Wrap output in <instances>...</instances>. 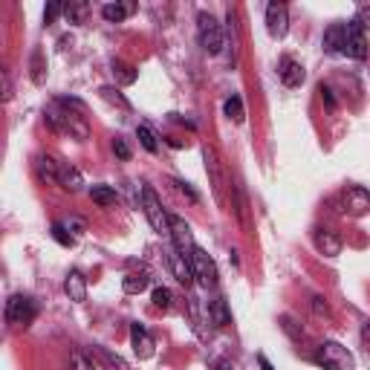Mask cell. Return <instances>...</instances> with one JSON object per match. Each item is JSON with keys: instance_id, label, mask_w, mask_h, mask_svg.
<instances>
[{"instance_id": "obj_1", "label": "cell", "mask_w": 370, "mask_h": 370, "mask_svg": "<svg viewBox=\"0 0 370 370\" xmlns=\"http://www.w3.org/2000/svg\"><path fill=\"white\" fill-rule=\"evenodd\" d=\"M82 102L79 99H58L55 105L47 107V122L52 130L58 133H67L70 139L75 142H84L87 136H90V128L84 122V116H82Z\"/></svg>"}, {"instance_id": "obj_2", "label": "cell", "mask_w": 370, "mask_h": 370, "mask_svg": "<svg viewBox=\"0 0 370 370\" xmlns=\"http://www.w3.org/2000/svg\"><path fill=\"white\" fill-rule=\"evenodd\" d=\"M313 362L324 370H353V356H350V350L341 347L339 341H324L318 344Z\"/></svg>"}, {"instance_id": "obj_3", "label": "cell", "mask_w": 370, "mask_h": 370, "mask_svg": "<svg viewBox=\"0 0 370 370\" xmlns=\"http://www.w3.org/2000/svg\"><path fill=\"white\" fill-rule=\"evenodd\" d=\"M142 208H145V217L151 223L153 231H160V235H171V214L162 208V200L157 197V191L153 188H142Z\"/></svg>"}, {"instance_id": "obj_4", "label": "cell", "mask_w": 370, "mask_h": 370, "mask_svg": "<svg viewBox=\"0 0 370 370\" xmlns=\"http://www.w3.org/2000/svg\"><path fill=\"white\" fill-rule=\"evenodd\" d=\"M197 38H200V47L211 55H217L223 49V26L214 21V17L208 12H200L197 15Z\"/></svg>"}, {"instance_id": "obj_5", "label": "cell", "mask_w": 370, "mask_h": 370, "mask_svg": "<svg viewBox=\"0 0 370 370\" xmlns=\"http://www.w3.org/2000/svg\"><path fill=\"white\" fill-rule=\"evenodd\" d=\"M38 316V304L29 298V295H12L6 301V321L15 324V327H26L32 324Z\"/></svg>"}, {"instance_id": "obj_6", "label": "cell", "mask_w": 370, "mask_h": 370, "mask_svg": "<svg viewBox=\"0 0 370 370\" xmlns=\"http://www.w3.org/2000/svg\"><path fill=\"white\" fill-rule=\"evenodd\" d=\"M191 269H194V281H200V286H217V266H214V261L208 258L206 249H194L191 252Z\"/></svg>"}, {"instance_id": "obj_7", "label": "cell", "mask_w": 370, "mask_h": 370, "mask_svg": "<svg viewBox=\"0 0 370 370\" xmlns=\"http://www.w3.org/2000/svg\"><path fill=\"white\" fill-rule=\"evenodd\" d=\"M341 52L350 55V58H356V61H364V58H367V38H364V29L356 21L344 24V47H341Z\"/></svg>"}, {"instance_id": "obj_8", "label": "cell", "mask_w": 370, "mask_h": 370, "mask_svg": "<svg viewBox=\"0 0 370 370\" xmlns=\"http://www.w3.org/2000/svg\"><path fill=\"white\" fill-rule=\"evenodd\" d=\"M203 160H206V174H208V180H211L214 197H217V203H223V200H226V194H223L226 180H223V162H220V157H217V151L206 145V148H203Z\"/></svg>"}, {"instance_id": "obj_9", "label": "cell", "mask_w": 370, "mask_h": 370, "mask_svg": "<svg viewBox=\"0 0 370 370\" xmlns=\"http://www.w3.org/2000/svg\"><path fill=\"white\" fill-rule=\"evenodd\" d=\"M171 240H174V249H177L183 258H191V252L197 249V246H194L191 226L183 217H177V214H171Z\"/></svg>"}, {"instance_id": "obj_10", "label": "cell", "mask_w": 370, "mask_h": 370, "mask_svg": "<svg viewBox=\"0 0 370 370\" xmlns=\"http://www.w3.org/2000/svg\"><path fill=\"white\" fill-rule=\"evenodd\" d=\"M266 29L272 38H284L289 32V9L286 3H278V0H272L266 6Z\"/></svg>"}, {"instance_id": "obj_11", "label": "cell", "mask_w": 370, "mask_h": 370, "mask_svg": "<svg viewBox=\"0 0 370 370\" xmlns=\"http://www.w3.org/2000/svg\"><path fill=\"white\" fill-rule=\"evenodd\" d=\"M344 208L353 214V217H364L370 211V191L362 185H350L344 191Z\"/></svg>"}, {"instance_id": "obj_12", "label": "cell", "mask_w": 370, "mask_h": 370, "mask_svg": "<svg viewBox=\"0 0 370 370\" xmlns=\"http://www.w3.org/2000/svg\"><path fill=\"white\" fill-rule=\"evenodd\" d=\"M130 344H133V353L139 356V359H151L153 356V347H157L153 336L148 333L142 324H130Z\"/></svg>"}, {"instance_id": "obj_13", "label": "cell", "mask_w": 370, "mask_h": 370, "mask_svg": "<svg viewBox=\"0 0 370 370\" xmlns=\"http://www.w3.org/2000/svg\"><path fill=\"white\" fill-rule=\"evenodd\" d=\"M278 75H281L284 87H301V84H304V79H307L304 67L295 61V58H289V55H284V58H281V64H278Z\"/></svg>"}, {"instance_id": "obj_14", "label": "cell", "mask_w": 370, "mask_h": 370, "mask_svg": "<svg viewBox=\"0 0 370 370\" xmlns=\"http://www.w3.org/2000/svg\"><path fill=\"white\" fill-rule=\"evenodd\" d=\"M313 240H316V249L321 252V255H327V258L341 255V238L336 235V231H330V229H316Z\"/></svg>"}, {"instance_id": "obj_15", "label": "cell", "mask_w": 370, "mask_h": 370, "mask_svg": "<svg viewBox=\"0 0 370 370\" xmlns=\"http://www.w3.org/2000/svg\"><path fill=\"white\" fill-rule=\"evenodd\" d=\"M168 263H171V272H174V278H177V281L183 284V286H191V284H194V269H191V261H188V258H183L177 249L171 252Z\"/></svg>"}, {"instance_id": "obj_16", "label": "cell", "mask_w": 370, "mask_h": 370, "mask_svg": "<svg viewBox=\"0 0 370 370\" xmlns=\"http://www.w3.org/2000/svg\"><path fill=\"white\" fill-rule=\"evenodd\" d=\"M64 292L70 295V301H87V278L82 272H70L67 281H64Z\"/></svg>"}, {"instance_id": "obj_17", "label": "cell", "mask_w": 370, "mask_h": 370, "mask_svg": "<svg viewBox=\"0 0 370 370\" xmlns=\"http://www.w3.org/2000/svg\"><path fill=\"white\" fill-rule=\"evenodd\" d=\"M35 171H38V177H41L44 183L58 185V174H61V162H55L52 157H38V160H35Z\"/></svg>"}, {"instance_id": "obj_18", "label": "cell", "mask_w": 370, "mask_h": 370, "mask_svg": "<svg viewBox=\"0 0 370 370\" xmlns=\"http://www.w3.org/2000/svg\"><path fill=\"white\" fill-rule=\"evenodd\" d=\"M58 185L61 188H67V191H82V185H84V177H82V171L79 168H72V165H64L61 162V174H58Z\"/></svg>"}, {"instance_id": "obj_19", "label": "cell", "mask_w": 370, "mask_h": 370, "mask_svg": "<svg viewBox=\"0 0 370 370\" xmlns=\"http://www.w3.org/2000/svg\"><path fill=\"white\" fill-rule=\"evenodd\" d=\"M208 318H211L214 327H226V324H231V313H229L226 298H214V301H208Z\"/></svg>"}, {"instance_id": "obj_20", "label": "cell", "mask_w": 370, "mask_h": 370, "mask_svg": "<svg viewBox=\"0 0 370 370\" xmlns=\"http://www.w3.org/2000/svg\"><path fill=\"white\" fill-rule=\"evenodd\" d=\"M148 284H151V275H148V272H130V275H125V281H122V286H125L128 295H139V292L148 289Z\"/></svg>"}, {"instance_id": "obj_21", "label": "cell", "mask_w": 370, "mask_h": 370, "mask_svg": "<svg viewBox=\"0 0 370 370\" xmlns=\"http://www.w3.org/2000/svg\"><path fill=\"white\" fill-rule=\"evenodd\" d=\"M344 47V24H333L324 32V49L327 52H341Z\"/></svg>"}, {"instance_id": "obj_22", "label": "cell", "mask_w": 370, "mask_h": 370, "mask_svg": "<svg viewBox=\"0 0 370 370\" xmlns=\"http://www.w3.org/2000/svg\"><path fill=\"white\" fill-rule=\"evenodd\" d=\"M130 12H133V3H107V6H102L105 21H110V24H122Z\"/></svg>"}, {"instance_id": "obj_23", "label": "cell", "mask_w": 370, "mask_h": 370, "mask_svg": "<svg viewBox=\"0 0 370 370\" xmlns=\"http://www.w3.org/2000/svg\"><path fill=\"white\" fill-rule=\"evenodd\" d=\"M90 197H93V203H99L102 208H107V206H116L119 194H116L110 185H93L90 188Z\"/></svg>"}, {"instance_id": "obj_24", "label": "cell", "mask_w": 370, "mask_h": 370, "mask_svg": "<svg viewBox=\"0 0 370 370\" xmlns=\"http://www.w3.org/2000/svg\"><path fill=\"white\" fill-rule=\"evenodd\" d=\"M223 110H226L229 119H231V122H238V125L246 119V110H243V99H240V95H229L226 105H223Z\"/></svg>"}, {"instance_id": "obj_25", "label": "cell", "mask_w": 370, "mask_h": 370, "mask_svg": "<svg viewBox=\"0 0 370 370\" xmlns=\"http://www.w3.org/2000/svg\"><path fill=\"white\" fill-rule=\"evenodd\" d=\"M113 75H116V82H119V84H133L139 72H136L130 64H125V61H113Z\"/></svg>"}, {"instance_id": "obj_26", "label": "cell", "mask_w": 370, "mask_h": 370, "mask_svg": "<svg viewBox=\"0 0 370 370\" xmlns=\"http://www.w3.org/2000/svg\"><path fill=\"white\" fill-rule=\"evenodd\" d=\"M136 136H139V142H142V148H145L148 153H157V151H160L157 136H153V130H151L148 125H139V128H136Z\"/></svg>"}, {"instance_id": "obj_27", "label": "cell", "mask_w": 370, "mask_h": 370, "mask_svg": "<svg viewBox=\"0 0 370 370\" xmlns=\"http://www.w3.org/2000/svg\"><path fill=\"white\" fill-rule=\"evenodd\" d=\"M70 370H95V364H93L90 356L82 353V350H72L70 353Z\"/></svg>"}, {"instance_id": "obj_28", "label": "cell", "mask_w": 370, "mask_h": 370, "mask_svg": "<svg viewBox=\"0 0 370 370\" xmlns=\"http://www.w3.org/2000/svg\"><path fill=\"white\" fill-rule=\"evenodd\" d=\"M153 307L157 309H171V301H174V295H171V289H165V286H157L153 289Z\"/></svg>"}, {"instance_id": "obj_29", "label": "cell", "mask_w": 370, "mask_h": 370, "mask_svg": "<svg viewBox=\"0 0 370 370\" xmlns=\"http://www.w3.org/2000/svg\"><path fill=\"white\" fill-rule=\"evenodd\" d=\"M52 238H55L58 243H61V246H67V249L75 246V235H70L64 223H55V226H52Z\"/></svg>"}, {"instance_id": "obj_30", "label": "cell", "mask_w": 370, "mask_h": 370, "mask_svg": "<svg viewBox=\"0 0 370 370\" xmlns=\"http://www.w3.org/2000/svg\"><path fill=\"white\" fill-rule=\"evenodd\" d=\"M64 15L70 17V24H79L87 15V3H64Z\"/></svg>"}, {"instance_id": "obj_31", "label": "cell", "mask_w": 370, "mask_h": 370, "mask_svg": "<svg viewBox=\"0 0 370 370\" xmlns=\"http://www.w3.org/2000/svg\"><path fill=\"white\" fill-rule=\"evenodd\" d=\"M99 93H102V99H107V102H113V105H119V107H125V110L130 107V105H128V99H125V95H122L119 90H113V87H102Z\"/></svg>"}, {"instance_id": "obj_32", "label": "cell", "mask_w": 370, "mask_h": 370, "mask_svg": "<svg viewBox=\"0 0 370 370\" xmlns=\"http://www.w3.org/2000/svg\"><path fill=\"white\" fill-rule=\"evenodd\" d=\"M113 151H116V157H119L122 162L130 160V148H128V142L122 139V136H116V139H113Z\"/></svg>"}, {"instance_id": "obj_33", "label": "cell", "mask_w": 370, "mask_h": 370, "mask_svg": "<svg viewBox=\"0 0 370 370\" xmlns=\"http://www.w3.org/2000/svg\"><path fill=\"white\" fill-rule=\"evenodd\" d=\"M64 12V3H49L47 9H44V24H55V17Z\"/></svg>"}, {"instance_id": "obj_34", "label": "cell", "mask_w": 370, "mask_h": 370, "mask_svg": "<svg viewBox=\"0 0 370 370\" xmlns=\"http://www.w3.org/2000/svg\"><path fill=\"white\" fill-rule=\"evenodd\" d=\"M353 21H356L362 29H370V6H362V9L356 12V17H353Z\"/></svg>"}, {"instance_id": "obj_35", "label": "cell", "mask_w": 370, "mask_h": 370, "mask_svg": "<svg viewBox=\"0 0 370 370\" xmlns=\"http://www.w3.org/2000/svg\"><path fill=\"white\" fill-rule=\"evenodd\" d=\"M174 185H177V191H183V194H185V197H188L191 203H197V200H200V197H197V191H194V188H191L188 183H180V180H174Z\"/></svg>"}, {"instance_id": "obj_36", "label": "cell", "mask_w": 370, "mask_h": 370, "mask_svg": "<svg viewBox=\"0 0 370 370\" xmlns=\"http://www.w3.org/2000/svg\"><path fill=\"white\" fill-rule=\"evenodd\" d=\"M32 67H35L32 79H35L38 84H41V82H44V72H41V52H35V55H32Z\"/></svg>"}, {"instance_id": "obj_37", "label": "cell", "mask_w": 370, "mask_h": 370, "mask_svg": "<svg viewBox=\"0 0 370 370\" xmlns=\"http://www.w3.org/2000/svg\"><path fill=\"white\" fill-rule=\"evenodd\" d=\"M313 309H316L318 316H330V307H327L324 298H313Z\"/></svg>"}, {"instance_id": "obj_38", "label": "cell", "mask_w": 370, "mask_h": 370, "mask_svg": "<svg viewBox=\"0 0 370 370\" xmlns=\"http://www.w3.org/2000/svg\"><path fill=\"white\" fill-rule=\"evenodd\" d=\"M321 95H324V102H327V107H336V99H333V90H330V87H321Z\"/></svg>"}, {"instance_id": "obj_39", "label": "cell", "mask_w": 370, "mask_h": 370, "mask_svg": "<svg viewBox=\"0 0 370 370\" xmlns=\"http://www.w3.org/2000/svg\"><path fill=\"white\" fill-rule=\"evenodd\" d=\"M3 95L6 99H12V84H9V72L3 70Z\"/></svg>"}, {"instance_id": "obj_40", "label": "cell", "mask_w": 370, "mask_h": 370, "mask_svg": "<svg viewBox=\"0 0 370 370\" xmlns=\"http://www.w3.org/2000/svg\"><path fill=\"white\" fill-rule=\"evenodd\" d=\"M258 364H261V370H275V367L269 364V359H266V356H258Z\"/></svg>"}, {"instance_id": "obj_41", "label": "cell", "mask_w": 370, "mask_h": 370, "mask_svg": "<svg viewBox=\"0 0 370 370\" xmlns=\"http://www.w3.org/2000/svg\"><path fill=\"white\" fill-rule=\"evenodd\" d=\"M214 370H231V367H229L226 362H220V364H217V367H214Z\"/></svg>"}]
</instances>
